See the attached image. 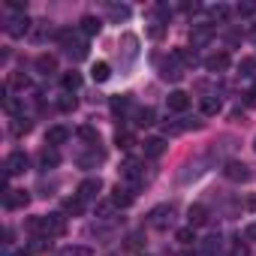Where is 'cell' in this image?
<instances>
[{
	"instance_id": "obj_11",
	"label": "cell",
	"mask_w": 256,
	"mask_h": 256,
	"mask_svg": "<svg viewBox=\"0 0 256 256\" xmlns=\"http://www.w3.org/2000/svg\"><path fill=\"white\" fill-rule=\"evenodd\" d=\"M166 106H169L172 112H187V108H190V94H184V90H172V94L166 96Z\"/></svg>"
},
{
	"instance_id": "obj_28",
	"label": "cell",
	"mask_w": 256,
	"mask_h": 256,
	"mask_svg": "<svg viewBox=\"0 0 256 256\" xmlns=\"http://www.w3.org/2000/svg\"><path fill=\"white\" fill-rule=\"evenodd\" d=\"M54 256H94V253H90V247H64Z\"/></svg>"
},
{
	"instance_id": "obj_37",
	"label": "cell",
	"mask_w": 256,
	"mask_h": 256,
	"mask_svg": "<svg viewBox=\"0 0 256 256\" xmlns=\"http://www.w3.org/2000/svg\"><path fill=\"white\" fill-rule=\"evenodd\" d=\"M235 12H238V16H253V12H256V4H250V0H247V4H238Z\"/></svg>"
},
{
	"instance_id": "obj_2",
	"label": "cell",
	"mask_w": 256,
	"mask_h": 256,
	"mask_svg": "<svg viewBox=\"0 0 256 256\" xmlns=\"http://www.w3.org/2000/svg\"><path fill=\"white\" fill-rule=\"evenodd\" d=\"M175 223V208L172 205H157V208H151V214H148V226L151 229H169Z\"/></svg>"
},
{
	"instance_id": "obj_24",
	"label": "cell",
	"mask_w": 256,
	"mask_h": 256,
	"mask_svg": "<svg viewBox=\"0 0 256 256\" xmlns=\"http://www.w3.org/2000/svg\"><path fill=\"white\" fill-rule=\"evenodd\" d=\"M10 88H12V90H28V88H30V78H28L24 72H12V76H10Z\"/></svg>"
},
{
	"instance_id": "obj_13",
	"label": "cell",
	"mask_w": 256,
	"mask_h": 256,
	"mask_svg": "<svg viewBox=\"0 0 256 256\" xmlns=\"http://www.w3.org/2000/svg\"><path fill=\"white\" fill-rule=\"evenodd\" d=\"M70 139V130L66 126H48V133H46V145L48 148H58V145H64Z\"/></svg>"
},
{
	"instance_id": "obj_45",
	"label": "cell",
	"mask_w": 256,
	"mask_h": 256,
	"mask_svg": "<svg viewBox=\"0 0 256 256\" xmlns=\"http://www.w3.org/2000/svg\"><path fill=\"white\" fill-rule=\"evenodd\" d=\"M181 10H184V12H196V10H199V4H184Z\"/></svg>"
},
{
	"instance_id": "obj_39",
	"label": "cell",
	"mask_w": 256,
	"mask_h": 256,
	"mask_svg": "<svg viewBox=\"0 0 256 256\" xmlns=\"http://www.w3.org/2000/svg\"><path fill=\"white\" fill-rule=\"evenodd\" d=\"M60 108H64V112H72V108H76V96H70V94L60 96Z\"/></svg>"
},
{
	"instance_id": "obj_3",
	"label": "cell",
	"mask_w": 256,
	"mask_h": 256,
	"mask_svg": "<svg viewBox=\"0 0 256 256\" xmlns=\"http://www.w3.org/2000/svg\"><path fill=\"white\" fill-rule=\"evenodd\" d=\"M223 175H226L229 181H235V184H244V181H250V178H253L250 166H247V163H241V160H226V163H223Z\"/></svg>"
},
{
	"instance_id": "obj_32",
	"label": "cell",
	"mask_w": 256,
	"mask_h": 256,
	"mask_svg": "<svg viewBox=\"0 0 256 256\" xmlns=\"http://www.w3.org/2000/svg\"><path fill=\"white\" fill-rule=\"evenodd\" d=\"M238 70H241V76H256V58H244L238 64Z\"/></svg>"
},
{
	"instance_id": "obj_47",
	"label": "cell",
	"mask_w": 256,
	"mask_h": 256,
	"mask_svg": "<svg viewBox=\"0 0 256 256\" xmlns=\"http://www.w3.org/2000/svg\"><path fill=\"white\" fill-rule=\"evenodd\" d=\"M253 148H256V142H253Z\"/></svg>"
},
{
	"instance_id": "obj_33",
	"label": "cell",
	"mask_w": 256,
	"mask_h": 256,
	"mask_svg": "<svg viewBox=\"0 0 256 256\" xmlns=\"http://www.w3.org/2000/svg\"><path fill=\"white\" fill-rule=\"evenodd\" d=\"M78 136H82L84 142H90V145H96V142H100V133L94 130V126H82V130H78Z\"/></svg>"
},
{
	"instance_id": "obj_6",
	"label": "cell",
	"mask_w": 256,
	"mask_h": 256,
	"mask_svg": "<svg viewBox=\"0 0 256 256\" xmlns=\"http://www.w3.org/2000/svg\"><path fill=\"white\" fill-rule=\"evenodd\" d=\"M133 199H136V193H133V187H114L112 190V202H114V208H126V205H133Z\"/></svg>"
},
{
	"instance_id": "obj_1",
	"label": "cell",
	"mask_w": 256,
	"mask_h": 256,
	"mask_svg": "<svg viewBox=\"0 0 256 256\" xmlns=\"http://www.w3.org/2000/svg\"><path fill=\"white\" fill-rule=\"evenodd\" d=\"M30 232H40V238H60L66 232V217L64 214H42L30 217Z\"/></svg>"
},
{
	"instance_id": "obj_29",
	"label": "cell",
	"mask_w": 256,
	"mask_h": 256,
	"mask_svg": "<svg viewBox=\"0 0 256 256\" xmlns=\"http://www.w3.org/2000/svg\"><path fill=\"white\" fill-rule=\"evenodd\" d=\"M136 118H139V120H136L139 126H151L157 114H154V108H139V114H136Z\"/></svg>"
},
{
	"instance_id": "obj_12",
	"label": "cell",
	"mask_w": 256,
	"mask_h": 256,
	"mask_svg": "<svg viewBox=\"0 0 256 256\" xmlns=\"http://www.w3.org/2000/svg\"><path fill=\"white\" fill-rule=\"evenodd\" d=\"M100 190H102V181H100V178H84V181L78 184V196H82V199H96Z\"/></svg>"
},
{
	"instance_id": "obj_34",
	"label": "cell",
	"mask_w": 256,
	"mask_h": 256,
	"mask_svg": "<svg viewBox=\"0 0 256 256\" xmlns=\"http://www.w3.org/2000/svg\"><path fill=\"white\" fill-rule=\"evenodd\" d=\"M136 145V139L130 136V133H118V148H124V151H130Z\"/></svg>"
},
{
	"instance_id": "obj_38",
	"label": "cell",
	"mask_w": 256,
	"mask_h": 256,
	"mask_svg": "<svg viewBox=\"0 0 256 256\" xmlns=\"http://www.w3.org/2000/svg\"><path fill=\"white\" fill-rule=\"evenodd\" d=\"M12 130H16V133H28V130H30V120H28V118H18V120L12 124Z\"/></svg>"
},
{
	"instance_id": "obj_26",
	"label": "cell",
	"mask_w": 256,
	"mask_h": 256,
	"mask_svg": "<svg viewBox=\"0 0 256 256\" xmlns=\"http://www.w3.org/2000/svg\"><path fill=\"white\" fill-rule=\"evenodd\" d=\"M64 88L72 94V90H78L82 88V76L78 72H64Z\"/></svg>"
},
{
	"instance_id": "obj_36",
	"label": "cell",
	"mask_w": 256,
	"mask_h": 256,
	"mask_svg": "<svg viewBox=\"0 0 256 256\" xmlns=\"http://www.w3.org/2000/svg\"><path fill=\"white\" fill-rule=\"evenodd\" d=\"M112 208H114V202H112V199H108V202H96V214H100V217H108V214H112Z\"/></svg>"
},
{
	"instance_id": "obj_4",
	"label": "cell",
	"mask_w": 256,
	"mask_h": 256,
	"mask_svg": "<svg viewBox=\"0 0 256 256\" xmlns=\"http://www.w3.org/2000/svg\"><path fill=\"white\" fill-rule=\"evenodd\" d=\"M24 172H28V154H24V151H12V154L6 157V178L24 175Z\"/></svg>"
},
{
	"instance_id": "obj_40",
	"label": "cell",
	"mask_w": 256,
	"mask_h": 256,
	"mask_svg": "<svg viewBox=\"0 0 256 256\" xmlns=\"http://www.w3.org/2000/svg\"><path fill=\"white\" fill-rule=\"evenodd\" d=\"M157 16H163V18H172V6H166V4H157Z\"/></svg>"
},
{
	"instance_id": "obj_19",
	"label": "cell",
	"mask_w": 256,
	"mask_h": 256,
	"mask_svg": "<svg viewBox=\"0 0 256 256\" xmlns=\"http://www.w3.org/2000/svg\"><path fill=\"white\" fill-rule=\"evenodd\" d=\"M208 16H211V22L226 24V22H229V16H232V10H229L226 4H217V6H211V10H208Z\"/></svg>"
},
{
	"instance_id": "obj_43",
	"label": "cell",
	"mask_w": 256,
	"mask_h": 256,
	"mask_svg": "<svg viewBox=\"0 0 256 256\" xmlns=\"http://www.w3.org/2000/svg\"><path fill=\"white\" fill-rule=\"evenodd\" d=\"M244 238H247V241H256V223H250V226L244 229Z\"/></svg>"
},
{
	"instance_id": "obj_44",
	"label": "cell",
	"mask_w": 256,
	"mask_h": 256,
	"mask_svg": "<svg viewBox=\"0 0 256 256\" xmlns=\"http://www.w3.org/2000/svg\"><path fill=\"white\" fill-rule=\"evenodd\" d=\"M151 36H154V40H160V36H163V28H160V24H154V28H151Z\"/></svg>"
},
{
	"instance_id": "obj_10",
	"label": "cell",
	"mask_w": 256,
	"mask_h": 256,
	"mask_svg": "<svg viewBox=\"0 0 256 256\" xmlns=\"http://www.w3.org/2000/svg\"><path fill=\"white\" fill-rule=\"evenodd\" d=\"M28 30H30V18L28 16H12L10 24H6V34L10 36H24Z\"/></svg>"
},
{
	"instance_id": "obj_20",
	"label": "cell",
	"mask_w": 256,
	"mask_h": 256,
	"mask_svg": "<svg viewBox=\"0 0 256 256\" xmlns=\"http://www.w3.org/2000/svg\"><path fill=\"white\" fill-rule=\"evenodd\" d=\"M64 211L72 214V217H82V214H84V199H82V196H70V199L64 202Z\"/></svg>"
},
{
	"instance_id": "obj_30",
	"label": "cell",
	"mask_w": 256,
	"mask_h": 256,
	"mask_svg": "<svg viewBox=\"0 0 256 256\" xmlns=\"http://www.w3.org/2000/svg\"><path fill=\"white\" fill-rule=\"evenodd\" d=\"M126 108H130V96H114V100H112V112H114V114H124Z\"/></svg>"
},
{
	"instance_id": "obj_17",
	"label": "cell",
	"mask_w": 256,
	"mask_h": 256,
	"mask_svg": "<svg viewBox=\"0 0 256 256\" xmlns=\"http://www.w3.org/2000/svg\"><path fill=\"white\" fill-rule=\"evenodd\" d=\"M36 70H40L42 76H52V72L58 70V58H54V54H40V58H36Z\"/></svg>"
},
{
	"instance_id": "obj_5",
	"label": "cell",
	"mask_w": 256,
	"mask_h": 256,
	"mask_svg": "<svg viewBox=\"0 0 256 256\" xmlns=\"http://www.w3.org/2000/svg\"><path fill=\"white\" fill-rule=\"evenodd\" d=\"M30 202V196H28V190H4V205L6 208H24Z\"/></svg>"
},
{
	"instance_id": "obj_42",
	"label": "cell",
	"mask_w": 256,
	"mask_h": 256,
	"mask_svg": "<svg viewBox=\"0 0 256 256\" xmlns=\"http://www.w3.org/2000/svg\"><path fill=\"white\" fill-rule=\"evenodd\" d=\"M6 6L16 10V12H22V10H24V0H6Z\"/></svg>"
},
{
	"instance_id": "obj_9",
	"label": "cell",
	"mask_w": 256,
	"mask_h": 256,
	"mask_svg": "<svg viewBox=\"0 0 256 256\" xmlns=\"http://www.w3.org/2000/svg\"><path fill=\"white\" fill-rule=\"evenodd\" d=\"M120 175L126 178V181H133V184H139L142 181V163L139 160H124V166H120Z\"/></svg>"
},
{
	"instance_id": "obj_27",
	"label": "cell",
	"mask_w": 256,
	"mask_h": 256,
	"mask_svg": "<svg viewBox=\"0 0 256 256\" xmlns=\"http://www.w3.org/2000/svg\"><path fill=\"white\" fill-rule=\"evenodd\" d=\"M108 16H112V22H126L130 18V6H108Z\"/></svg>"
},
{
	"instance_id": "obj_25",
	"label": "cell",
	"mask_w": 256,
	"mask_h": 256,
	"mask_svg": "<svg viewBox=\"0 0 256 256\" xmlns=\"http://www.w3.org/2000/svg\"><path fill=\"white\" fill-rule=\"evenodd\" d=\"M220 112V96H202V114H217Z\"/></svg>"
},
{
	"instance_id": "obj_21",
	"label": "cell",
	"mask_w": 256,
	"mask_h": 256,
	"mask_svg": "<svg viewBox=\"0 0 256 256\" xmlns=\"http://www.w3.org/2000/svg\"><path fill=\"white\" fill-rule=\"evenodd\" d=\"M208 40H211V28H208V24L193 28V34H190V42H193V46H205Z\"/></svg>"
},
{
	"instance_id": "obj_18",
	"label": "cell",
	"mask_w": 256,
	"mask_h": 256,
	"mask_svg": "<svg viewBox=\"0 0 256 256\" xmlns=\"http://www.w3.org/2000/svg\"><path fill=\"white\" fill-rule=\"evenodd\" d=\"M58 163H60V154H58L54 148H42V151H40V166H42V169H54Z\"/></svg>"
},
{
	"instance_id": "obj_22",
	"label": "cell",
	"mask_w": 256,
	"mask_h": 256,
	"mask_svg": "<svg viewBox=\"0 0 256 256\" xmlns=\"http://www.w3.org/2000/svg\"><path fill=\"white\" fill-rule=\"evenodd\" d=\"M172 58H175L181 66H196V64H199V58H196L193 52H187V48H175V52H172Z\"/></svg>"
},
{
	"instance_id": "obj_7",
	"label": "cell",
	"mask_w": 256,
	"mask_h": 256,
	"mask_svg": "<svg viewBox=\"0 0 256 256\" xmlns=\"http://www.w3.org/2000/svg\"><path fill=\"white\" fill-rule=\"evenodd\" d=\"M205 70H208V72H226V70H229V54H226V52L208 54V58H205Z\"/></svg>"
},
{
	"instance_id": "obj_31",
	"label": "cell",
	"mask_w": 256,
	"mask_h": 256,
	"mask_svg": "<svg viewBox=\"0 0 256 256\" xmlns=\"http://www.w3.org/2000/svg\"><path fill=\"white\" fill-rule=\"evenodd\" d=\"M175 238H178L181 244H187V247H190V244L196 241V235H193V226H184V229H178V235H175Z\"/></svg>"
},
{
	"instance_id": "obj_41",
	"label": "cell",
	"mask_w": 256,
	"mask_h": 256,
	"mask_svg": "<svg viewBox=\"0 0 256 256\" xmlns=\"http://www.w3.org/2000/svg\"><path fill=\"white\" fill-rule=\"evenodd\" d=\"M126 247H130V250H139V247H142V238H139V235H130V241H126Z\"/></svg>"
},
{
	"instance_id": "obj_16",
	"label": "cell",
	"mask_w": 256,
	"mask_h": 256,
	"mask_svg": "<svg viewBox=\"0 0 256 256\" xmlns=\"http://www.w3.org/2000/svg\"><path fill=\"white\" fill-rule=\"evenodd\" d=\"M100 30H102V22H100L96 16H84V18H82V34H84V36H96Z\"/></svg>"
},
{
	"instance_id": "obj_46",
	"label": "cell",
	"mask_w": 256,
	"mask_h": 256,
	"mask_svg": "<svg viewBox=\"0 0 256 256\" xmlns=\"http://www.w3.org/2000/svg\"><path fill=\"white\" fill-rule=\"evenodd\" d=\"M108 256H118V253H108Z\"/></svg>"
},
{
	"instance_id": "obj_35",
	"label": "cell",
	"mask_w": 256,
	"mask_h": 256,
	"mask_svg": "<svg viewBox=\"0 0 256 256\" xmlns=\"http://www.w3.org/2000/svg\"><path fill=\"white\" fill-rule=\"evenodd\" d=\"M4 108H6L10 114H18V112H24V106H22L18 100H12V96H6V100H4Z\"/></svg>"
},
{
	"instance_id": "obj_23",
	"label": "cell",
	"mask_w": 256,
	"mask_h": 256,
	"mask_svg": "<svg viewBox=\"0 0 256 256\" xmlns=\"http://www.w3.org/2000/svg\"><path fill=\"white\" fill-rule=\"evenodd\" d=\"M108 76H112V66H108L106 60L94 64V70H90V78H94V82H100V84H102V82H108Z\"/></svg>"
},
{
	"instance_id": "obj_15",
	"label": "cell",
	"mask_w": 256,
	"mask_h": 256,
	"mask_svg": "<svg viewBox=\"0 0 256 256\" xmlns=\"http://www.w3.org/2000/svg\"><path fill=\"white\" fill-rule=\"evenodd\" d=\"M187 220H190V226H193V229H196V226H202V223H208V211H205V205H190Z\"/></svg>"
},
{
	"instance_id": "obj_14",
	"label": "cell",
	"mask_w": 256,
	"mask_h": 256,
	"mask_svg": "<svg viewBox=\"0 0 256 256\" xmlns=\"http://www.w3.org/2000/svg\"><path fill=\"white\" fill-rule=\"evenodd\" d=\"M163 154H166V139L154 136L145 142V157H163Z\"/></svg>"
},
{
	"instance_id": "obj_8",
	"label": "cell",
	"mask_w": 256,
	"mask_h": 256,
	"mask_svg": "<svg viewBox=\"0 0 256 256\" xmlns=\"http://www.w3.org/2000/svg\"><path fill=\"white\" fill-rule=\"evenodd\" d=\"M160 76H163L166 82H178V78L184 76V70H181V64H178L175 58H169V60H160Z\"/></svg>"
}]
</instances>
